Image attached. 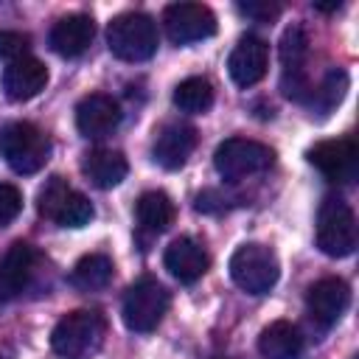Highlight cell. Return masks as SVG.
Here are the masks:
<instances>
[{
    "label": "cell",
    "instance_id": "obj_13",
    "mask_svg": "<svg viewBox=\"0 0 359 359\" xmlns=\"http://www.w3.org/2000/svg\"><path fill=\"white\" fill-rule=\"evenodd\" d=\"M266 65H269V48L261 36H252V34L241 36L227 59L230 79L244 90L258 84L266 76Z\"/></svg>",
    "mask_w": 359,
    "mask_h": 359
},
{
    "label": "cell",
    "instance_id": "obj_10",
    "mask_svg": "<svg viewBox=\"0 0 359 359\" xmlns=\"http://www.w3.org/2000/svg\"><path fill=\"white\" fill-rule=\"evenodd\" d=\"M306 160L331 182H353L359 174V149L351 137L320 140L306 151Z\"/></svg>",
    "mask_w": 359,
    "mask_h": 359
},
{
    "label": "cell",
    "instance_id": "obj_7",
    "mask_svg": "<svg viewBox=\"0 0 359 359\" xmlns=\"http://www.w3.org/2000/svg\"><path fill=\"white\" fill-rule=\"evenodd\" d=\"M168 309V292L160 280L154 278H140L135 280L121 303V317L129 331L135 334H149L160 325L163 314Z\"/></svg>",
    "mask_w": 359,
    "mask_h": 359
},
{
    "label": "cell",
    "instance_id": "obj_1",
    "mask_svg": "<svg viewBox=\"0 0 359 359\" xmlns=\"http://www.w3.org/2000/svg\"><path fill=\"white\" fill-rule=\"evenodd\" d=\"M107 323L98 311L76 309L67 311L50 331V348L62 359H87L104 342Z\"/></svg>",
    "mask_w": 359,
    "mask_h": 359
},
{
    "label": "cell",
    "instance_id": "obj_9",
    "mask_svg": "<svg viewBox=\"0 0 359 359\" xmlns=\"http://www.w3.org/2000/svg\"><path fill=\"white\" fill-rule=\"evenodd\" d=\"M165 36L174 45H191L202 42L216 34V17L202 3H171L163 11Z\"/></svg>",
    "mask_w": 359,
    "mask_h": 359
},
{
    "label": "cell",
    "instance_id": "obj_24",
    "mask_svg": "<svg viewBox=\"0 0 359 359\" xmlns=\"http://www.w3.org/2000/svg\"><path fill=\"white\" fill-rule=\"evenodd\" d=\"M95 216V210H93V202L84 196V194H79V191H70L67 196H65V202L59 205V210H56V216H53V222L59 224V227H84V224H90V219Z\"/></svg>",
    "mask_w": 359,
    "mask_h": 359
},
{
    "label": "cell",
    "instance_id": "obj_18",
    "mask_svg": "<svg viewBox=\"0 0 359 359\" xmlns=\"http://www.w3.org/2000/svg\"><path fill=\"white\" fill-rule=\"evenodd\" d=\"M95 36V22L90 14H67L50 28V48L59 56H81Z\"/></svg>",
    "mask_w": 359,
    "mask_h": 359
},
{
    "label": "cell",
    "instance_id": "obj_30",
    "mask_svg": "<svg viewBox=\"0 0 359 359\" xmlns=\"http://www.w3.org/2000/svg\"><path fill=\"white\" fill-rule=\"evenodd\" d=\"M339 6H342L339 0H337V3H314V8H317V11H325V14H328V11H337Z\"/></svg>",
    "mask_w": 359,
    "mask_h": 359
},
{
    "label": "cell",
    "instance_id": "obj_8",
    "mask_svg": "<svg viewBox=\"0 0 359 359\" xmlns=\"http://www.w3.org/2000/svg\"><path fill=\"white\" fill-rule=\"evenodd\" d=\"M280 65H283V79L280 90L292 101H306L311 98V81L306 76V62H309V36L300 25H289L280 36Z\"/></svg>",
    "mask_w": 359,
    "mask_h": 359
},
{
    "label": "cell",
    "instance_id": "obj_16",
    "mask_svg": "<svg viewBox=\"0 0 359 359\" xmlns=\"http://www.w3.org/2000/svg\"><path fill=\"white\" fill-rule=\"evenodd\" d=\"M34 275V250L25 241H14L0 258V303L20 297Z\"/></svg>",
    "mask_w": 359,
    "mask_h": 359
},
{
    "label": "cell",
    "instance_id": "obj_4",
    "mask_svg": "<svg viewBox=\"0 0 359 359\" xmlns=\"http://www.w3.org/2000/svg\"><path fill=\"white\" fill-rule=\"evenodd\" d=\"M278 275H280L278 255L266 244L247 241V244H241L230 255V278L247 294H264V292H269L278 283Z\"/></svg>",
    "mask_w": 359,
    "mask_h": 359
},
{
    "label": "cell",
    "instance_id": "obj_23",
    "mask_svg": "<svg viewBox=\"0 0 359 359\" xmlns=\"http://www.w3.org/2000/svg\"><path fill=\"white\" fill-rule=\"evenodd\" d=\"M174 107L180 112H188V115H202L213 107V84L202 76H191V79H182L177 87H174Z\"/></svg>",
    "mask_w": 359,
    "mask_h": 359
},
{
    "label": "cell",
    "instance_id": "obj_25",
    "mask_svg": "<svg viewBox=\"0 0 359 359\" xmlns=\"http://www.w3.org/2000/svg\"><path fill=\"white\" fill-rule=\"evenodd\" d=\"M345 90H348V73L345 70H331L323 79V84L317 90H311V107H317L325 115L334 107H339V101L345 98Z\"/></svg>",
    "mask_w": 359,
    "mask_h": 359
},
{
    "label": "cell",
    "instance_id": "obj_26",
    "mask_svg": "<svg viewBox=\"0 0 359 359\" xmlns=\"http://www.w3.org/2000/svg\"><path fill=\"white\" fill-rule=\"evenodd\" d=\"M70 191H73V188H70L62 177H50V180L39 188V194H36V210H39V216H45V219L53 222L59 205L65 202V196H67Z\"/></svg>",
    "mask_w": 359,
    "mask_h": 359
},
{
    "label": "cell",
    "instance_id": "obj_20",
    "mask_svg": "<svg viewBox=\"0 0 359 359\" xmlns=\"http://www.w3.org/2000/svg\"><path fill=\"white\" fill-rule=\"evenodd\" d=\"M258 351L264 359H297L303 353V334L294 323L275 320L261 331Z\"/></svg>",
    "mask_w": 359,
    "mask_h": 359
},
{
    "label": "cell",
    "instance_id": "obj_2",
    "mask_svg": "<svg viewBox=\"0 0 359 359\" xmlns=\"http://www.w3.org/2000/svg\"><path fill=\"white\" fill-rule=\"evenodd\" d=\"M107 45L121 62H146L157 53L160 45L157 22L140 11L118 14L107 25Z\"/></svg>",
    "mask_w": 359,
    "mask_h": 359
},
{
    "label": "cell",
    "instance_id": "obj_31",
    "mask_svg": "<svg viewBox=\"0 0 359 359\" xmlns=\"http://www.w3.org/2000/svg\"><path fill=\"white\" fill-rule=\"evenodd\" d=\"M0 359H6V356H0Z\"/></svg>",
    "mask_w": 359,
    "mask_h": 359
},
{
    "label": "cell",
    "instance_id": "obj_5",
    "mask_svg": "<svg viewBox=\"0 0 359 359\" xmlns=\"http://www.w3.org/2000/svg\"><path fill=\"white\" fill-rule=\"evenodd\" d=\"M275 160V151L258 140L247 137H227L213 151V165L224 182H241L247 177H255L266 171Z\"/></svg>",
    "mask_w": 359,
    "mask_h": 359
},
{
    "label": "cell",
    "instance_id": "obj_11",
    "mask_svg": "<svg viewBox=\"0 0 359 359\" xmlns=\"http://www.w3.org/2000/svg\"><path fill=\"white\" fill-rule=\"evenodd\" d=\"M118 123H121V107L107 93H90L76 107V126L90 140H101L112 135Z\"/></svg>",
    "mask_w": 359,
    "mask_h": 359
},
{
    "label": "cell",
    "instance_id": "obj_12",
    "mask_svg": "<svg viewBox=\"0 0 359 359\" xmlns=\"http://www.w3.org/2000/svg\"><path fill=\"white\" fill-rule=\"evenodd\" d=\"M348 303H351V289L342 278H323L311 283L306 294V309L311 320L320 323L323 328H331L345 314Z\"/></svg>",
    "mask_w": 359,
    "mask_h": 359
},
{
    "label": "cell",
    "instance_id": "obj_29",
    "mask_svg": "<svg viewBox=\"0 0 359 359\" xmlns=\"http://www.w3.org/2000/svg\"><path fill=\"white\" fill-rule=\"evenodd\" d=\"M236 8L258 22H272L280 14V3H272V0H247V3H238Z\"/></svg>",
    "mask_w": 359,
    "mask_h": 359
},
{
    "label": "cell",
    "instance_id": "obj_3",
    "mask_svg": "<svg viewBox=\"0 0 359 359\" xmlns=\"http://www.w3.org/2000/svg\"><path fill=\"white\" fill-rule=\"evenodd\" d=\"M0 154L11 171L36 174L50 157V140L39 126L28 121H14L0 129Z\"/></svg>",
    "mask_w": 359,
    "mask_h": 359
},
{
    "label": "cell",
    "instance_id": "obj_17",
    "mask_svg": "<svg viewBox=\"0 0 359 359\" xmlns=\"http://www.w3.org/2000/svg\"><path fill=\"white\" fill-rule=\"evenodd\" d=\"M163 264L165 269L180 280V283H194L199 280L205 272H208V252L199 241L182 236V238H174L168 247H165V255H163Z\"/></svg>",
    "mask_w": 359,
    "mask_h": 359
},
{
    "label": "cell",
    "instance_id": "obj_6",
    "mask_svg": "<svg viewBox=\"0 0 359 359\" xmlns=\"http://www.w3.org/2000/svg\"><path fill=\"white\" fill-rule=\"evenodd\" d=\"M317 247L331 258H345L356 247V216L339 196H325L317 210Z\"/></svg>",
    "mask_w": 359,
    "mask_h": 359
},
{
    "label": "cell",
    "instance_id": "obj_28",
    "mask_svg": "<svg viewBox=\"0 0 359 359\" xmlns=\"http://www.w3.org/2000/svg\"><path fill=\"white\" fill-rule=\"evenodd\" d=\"M22 210V194L11 182H0V227L14 222Z\"/></svg>",
    "mask_w": 359,
    "mask_h": 359
},
{
    "label": "cell",
    "instance_id": "obj_15",
    "mask_svg": "<svg viewBox=\"0 0 359 359\" xmlns=\"http://www.w3.org/2000/svg\"><path fill=\"white\" fill-rule=\"evenodd\" d=\"M0 81H3V93L8 101H28L45 90L48 67L36 56H22L17 62H8Z\"/></svg>",
    "mask_w": 359,
    "mask_h": 359
},
{
    "label": "cell",
    "instance_id": "obj_14",
    "mask_svg": "<svg viewBox=\"0 0 359 359\" xmlns=\"http://www.w3.org/2000/svg\"><path fill=\"white\" fill-rule=\"evenodd\" d=\"M194 146H196V129L191 123L174 121V123H165L157 129L151 154H154L157 165H163L165 171H177L188 163Z\"/></svg>",
    "mask_w": 359,
    "mask_h": 359
},
{
    "label": "cell",
    "instance_id": "obj_27",
    "mask_svg": "<svg viewBox=\"0 0 359 359\" xmlns=\"http://www.w3.org/2000/svg\"><path fill=\"white\" fill-rule=\"evenodd\" d=\"M28 45H31V36L28 34L0 31V59L3 62H17V59L28 56Z\"/></svg>",
    "mask_w": 359,
    "mask_h": 359
},
{
    "label": "cell",
    "instance_id": "obj_19",
    "mask_svg": "<svg viewBox=\"0 0 359 359\" xmlns=\"http://www.w3.org/2000/svg\"><path fill=\"white\" fill-rule=\"evenodd\" d=\"M81 174H84L95 188L107 191V188H115V185H121V182L126 180L129 163H126V157H123L121 151H115V149H93V151H87L84 160H81Z\"/></svg>",
    "mask_w": 359,
    "mask_h": 359
},
{
    "label": "cell",
    "instance_id": "obj_22",
    "mask_svg": "<svg viewBox=\"0 0 359 359\" xmlns=\"http://www.w3.org/2000/svg\"><path fill=\"white\" fill-rule=\"evenodd\" d=\"M112 269H115V266H112V258H109V255H104V252H90V255L79 258V264L73 266L70 280H73V286H79V289H84V292H95V289L109 286Z\"/></svg>",
    "mask_w": 359,
    "mask_h": 359
},
{
    "label": "cell",
    "instance_id": "obj_21",
    "mask_svg": "<svg viewBox=\"0 0 359 359\" xmlns=\"http://www.w3.org/2000/svg\"><path fill=\"white\" fill-rule=\"evenodd\" d=\"M174 213H177L174 202L163 191H146V194H140V199L135 205L137 224L146 233H165L171 227V222H174Z\"/></svg>",
    "mask_w": 359,
    "mask_h": 359
}]
</instances>
